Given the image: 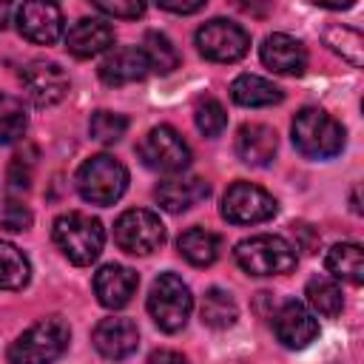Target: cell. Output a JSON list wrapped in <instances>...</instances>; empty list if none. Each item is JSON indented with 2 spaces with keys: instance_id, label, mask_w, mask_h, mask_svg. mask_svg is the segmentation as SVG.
I'll list each match as a JSON object with an SVG mask.
<instances>
[{
  "instance_id": "cell-1",
  "label": "cell",
  "mask_w": 364,
  "mask_h": 364,
  "mask_svg": "<svg viewBox=\"0 0 364 364\" xmlns=\"http://www.w3.org/2000/svg\"><path fill=\"white\" fill-rule=\"evenodd\" d=\"M71 341V327L60 316H48L23 330L9 347V364H54Z\"/></svg>"
},
{
  "instance_id": "cell-2",
  "label": "cell",
  "mask_w": 364,
  "mask_h": 364,
  "mask_svg": "<svg viewBox=\"0 0 364 364\" xmlns=\"http://www.w3.org/2000/svg\"><path fill=\"white\" fill-rule=\"evenodd\" d=\"M51 236H54V245L63 250V256L80 267L97 262V256L102 253V242H105L102 222L80 210H68L57 216Z\"/></svg>"
},
{
  "instance_id": "cell-3",
  "label": "cell",
  "mask_w": 364,
  "mask_h": 364,
  "mask_svg": "<svg viewBox=\"0 0 364 364\" xmlns=\"http://www.w3.org/2000/svg\"><path fill=\"white\" fill-rule=\"evenodd\" d=\"M293 145L307 159H330L344 148V128L321 108H301L293 117Z\"/></svg>"
},
{
  "instance_id": "cell-4",
  "label": "cell",
  "mask_w": 364,
  "mask_h": 364,
  "mask_svg": "<svg viewBox=\"0 0 364 364\" xmlns=\"http://www.w3.org/2000/svg\"><path fill=\"white\" fill-rule=\"evenodd\" d=\"M236 264L250 276H282L290 273L299 262L293 245L273 233L247 236L233 247Z\"/></svg>"
},
{
  "instance_id": "cell-5",
  "label": "cell",
  "mask_w": 364,
  "mask_h": 364,
  "mask_svg": "<svg viewBox=\"0 0 364 364\" xmlns=\"http://www.w3.org/2000/svg\"><path fill=\"white\" fill-rule=\"evenodd\" d=\"M125 188H128V168L111 154L88 156L77 168V191L91 205H114L125 193Z\"/></svg>"
},
{
  "instance_id": "cell-6",
  "label": "cell",
  "mask_w": 364,
  "mask_h": 364,
  "mask_svg": "<svg viewBox=\"0 0 364 364\" xmlns=\"http://www.w3.org/2000/svg\"><path fill=\"white\" fill-rule=\"evenodd\" d=\"M193 310L191 287L176 273H159L148 293V313L162 333H179Z\"/></svg>"
},
{
  "instance_id": "cell-7",
  "label": "cell",
  "mask_w": 364,
  "mask_h": 364,
  "mask_svg": "<svg viewBox=\"0 0 364 364\" xmlns=\"http://www.w3.org/2000/svg\"><path fill=\"white\" fill-rule=\"evenodd\" d=\"M136 154L145 168L159 173H182L191 165V148L171 125H154L136 145Z\"/></svg>"
},
{
  "instance_id": "cell-8",
  "label": "cell",
  "mask_w": 364,
  "mask_h": 364,
  "mask_svg": "<svg viewBox=\"0 0 364 364\" xmlns=\"http://www.w3.org/2000/svg\"><path fill=\"white\" fill-rule=\"evenodd\" d=\"M114 242L119 250L131 256H148L162 247L165 242V225L154 210L145 208H131L119 213L114 222Z\"/></svg>"
},
{
  "instance_id": "cell-9",
  "label": "cell",
  "mask_w": 364,
  "mask_h": 364,
  "mask_svg": "<svg viewBox=\"0 0 364 364\" xmlns=\"http://www.w3.org/2000/svg\"><path fill=\"white\" fill-rule=\"evenodd\" d=\"M196 48L210 63H236L250 51V34L225 17H213L196 31Z\"/></svg>"
},
{
  "instance_id": "cell-10",
  "label": "cell",
  "mask_w": 364,
  "mask_h": 364,
  "mask_svg": "<svg viewBox=\"0 0 364 364\" xmlns=\"http://www.w3.org/2000/svg\"><path fill=\"white\" fill-rule=\"evenodd\" d=\"M276 210V199L253 182H233L222 196V216L230 225H259L273 219Z\"/></svg>"
},
{
  "instance_id": "cell-11",
  "label": "cell",
  "mask_w": 364,
  "mask_h": 364,
  "mask_svg": "<svg viewBox=\"0 0 364 364\" xmlns=\"http://www.w3.org/2000/svg\"><path fill=\"white\" fill-rule=\"evenodd\" d=\"M20 82L37 108H51L68 94V74L54 60H31L23 65Z\"/></svg>"
},
{
  "instance_id": "cell-12",
  "label": "cell",
  "mask_w": 364,
  "mask_h": 364,
  "mask_svg": "<svg viewBox=\"0 0 364 364\" xmlns=\"http://www.w3.org/2000/svg\"><path fill=\"white\" fill-rule=\"evenodd\" d=\"M273 333L284 347L301 350L318 336V321L301 301H284L273 316Z\"/></svg>"
},
{
  "instance_id": "cell-13",
  "label": "cell",
  "mask_w": 364,
  "mask_h": 364,
  "mask_svg": "<svg viewBox=\"0 0 364 364\" xmlns=\"http://www.w3.org/2000/svg\"><path fill=\"white\" fill-rule=\"evenodd\" d=\"M17 28L37 46H51L63 34V11L54 3H23L17 9Z\"/></svg>"
},
{
  "instance_id": "cell-14",
  "label": "cell",
  "mask_w": 364,
  "mask_h": 364,
  "mask_svg": "<svg viewBox=\"0 0 364 364\" xmlns=\"http://www.w3.org/2000/svg\"><path fill=\"white\" fill-rule=\"evenodd\" d=\"M91 341H94L100 355L119 361V358H128L139 347V330H136V324L131 318L111 316V318H102L94 327Z\"/></svg>"
},
{
  "instance_id": "cell-15",
  "label": "cell",
  "mask_w": 364,
  "mask_h": 364,
  "mask_svg": "<svg viewBox=\"0 0 364 364\" xmlns=\"http://www.w3.org/2000/svg\"><path fill=\"white\" fill-rule=\"evenodd\" d=\"M136 284H139V276L125 267V264H102L97 273H94V293L100 299L102 307L108 310H119L131 301V296L136 293Z\"/></svg>"
},
{
  "instance_id": "cell-16",
  "label": "cell",
  "mask_w": 364,
  "mask_h": 364,
  "mask_svg": "<svg viewBox=\"0 0 364 364\" xmlns=\"http://www.w3.org/2000/svg\"><path fill=\"white\" fill-rule=\"evenodd\" d=\"M259 54H262V63L270 71H276V74L299 77L307 68V51H304V46L296 37L284 34V31L267 34L264 43H262V48H259Z\"/></svg>"
},
{
  "instance_id": "cell-17",
  "label": "cell",
  "mask_w": 364,
  "mask_h": 364,
  "mask_svg": "<svg viewBox=\"0 0 364 364\" xmlns=\"http://www.w3.org/2000/svg\"><path fill=\"white\" fill-rule=\"evenodd\" d=\"M148 74H151V68H148V60L139 46H119V48L108 51V57L100 63V80L105 85L139 82Z\"/></svg>"
},
{
  "instance_id": "cell-18",
  "label": "cell",
  "mask_w": 364,
  "mask_h": 364,
  "mask_svg": "<svg viewBox=\"0 0 364 364\" xmlns=\"http://www.w3.org/2000/svg\"><path fill=\"white\" fill-rule=\"evenodd\" d=\"M114 46V28L100 17H82L77 20L65 34V48L77 60L97 57Z\"/></svg>"
},
{
  "instance_id": "cell-19",
  "label": "cell",
  "mask_w": 364,
  "mask_h": 364,
  "mask_svg": "<svg viewBox=\"0 0 364 364\" xmlns=\"http://www.w3.org/2000/svg\"><path fill=\"white\" fill-rule=\"evenodd\" d=\"M208 193H210V185L202 176L179 173V176L159 182L154 196H156L159 208H165L168 213H182V210H191L193 205H199L202 199H208Z\"/></svg>"
},
{
  "instance_id": "cell-20",
  "label": "cell",
  "mask_w": 364,
  "mask_h": 364,
  "mask_svg": "<svg viewBox=\"0 0 364 364\" xmlns=\"http://www.w3.org/2000/svg\"><path fill=\"white\" fill-rule=\"evenodd\" d=\"M276 148H279L276 131L264 122H245L236 131V156L245 165H253V168L270 165L276 156Z\"/></svg>"
},
{
  "instance_id": "cell-21",
  "label": "cell",
  "mask_w": 364,
  "mask_h": 364,
  "mask_svg": "<svg viewBox=\"0 0 364 364\" xmlns=\"http://www.w3.org/2000/svg\"><path fill=\"white\" fill-rule=\"evenodd\" d=\"M230 97L236 105H245V108H267V105H279L284 100L282 88L259 74H239L230 82Z\"/></svg>"
},
{
  "instance_id": "cell-22",
  "label": "cell",
  "mask_w": 364,
  "mask_h": 364,
  "mask_svg": "<svg viewBox=\"0 0 364 364\" xmlns=\"http://www.w3.org/2000/svg\"><path fill=\"white\" fill-rule=\"evenodd\" d=\"M327 270L336 276V279H344L350 284H361L364 282V253H361V245L355 242H338L327 250V259H324Z\"/></svg>"
},
{
  "instance_id": "cell-23",
  "label": "cell",
  "mask_w": 364,
  "mask_h": 364,
  "mask_svg": "<svg viewBox=\"0 0 364 364\" xmlns=\"http://www.w3.org/2000/svg\"><path fill=\"white\" fill-rule=\"evenodd\" d=\"M219 245H222L219 236L210 233V230H205V228H191V230H185V233L179 236V242H176L179 256H182L185 262H191L193 267H208V264H213L216 256H219Z\"/></svg>"
},
{
  "instance_id": "cell-24",
  "label": "cell",
  "mask_w": 364,
  "mask_h": 364,
  "mask_svg": "<svg viewBox=\"0 0 364 364\" xmlns=\"http://www.w3.org/2000/svg\"><path fill=\"white\" fill-rule=\"evenodd\" d=\"M199 316H202V324H208L210 330H228L236 324L239 318V307L233 301V296L222 287H210L202 299V307H199Z\"/></svg>"
},
{
  "instance_id": "cell-25",
  "label": "cell",
  "mask_w": 364,
  "mask_h": 364,
  "mask_svg": "<svg viewBox=\"0 0 364 364\" xmlns=\"http://www.w3.org/2000/svg\"><path fill=\"white\" fill-rule=\"evenodd\" d=\"M31 279V264L20 247L0 239V290H20Z\"/></svg>"
},
{
  "instance_id": "cell-26",
  "label": "cell",
  "mask_w": 364,
  "mask_h": 364,
  "mask_svg": "<svg viewBox=\"0 0 364 364\" xmlns=\"http://www.w3.org/2000/svg\"><path fill=\"white\" fill-rule=\"evenodd\" d=\"M304 296H307V304H310L318 316H324V318L338 316L341 307H344L341 287H338L333 279H327V276H313V279L307 282V287H304Z\"/></svg>"
},
{
  "instance_id": "cell-27",
  "label": "cell",
  "mask_w": 364,
  "mask_h": 364,
  "mask_svg": "<svg viewBox=\"0 0 364 364\" xmlns=\"http://www.w3.org/2000/svg\"><path fill=\"white\" fill-rule=\"evenodd\" d=\"M142 54L148 60V68L156 74H171L179 65V51L162 31H148L142 40Z\"/></svg>"
},
{
  "instance_id": "cell-28",
  "label": "cell",
  "mask_w": 364,
  "mask_h": 364,
  "mask_svg": "<svg viewBox=\"0 0 364 364\" xmlns=\"http://www.w3.org/2000/svg\"><path fill=\"white\" fill-rule=\"evenodd\" d=\"M28 128V114L23 100L11 94H0V145L17 142Z\"/></svg>"
},
{
  "instance_id": "cell-29",
  "label": "cell",
  "mask_w": 364,
  "mask_h": 364,
  "mask_svg": "<svg viewBox=\"0 0 364 364\" xmlns=\"http://www.w3.org/2000/svg\"><path fill=\"white\" fill-rule=\"evenodd\" d=\"M324 43L341 54L347 63L353 65H361L364 63V40L355 28H347V26H327L324 28Z\"/></svg>"
},
{
  "instance_id": "cell-30",
  "label": "cell",
  "mask_w": 364,
  "mask_h": 364,
  "mask_svg": "<svg viewBox=\"0 0 364 364\" xmlns=\"http://www.w3.org/2000/svg\"><path fill=\"white\" fill-rule=\"evenodd\" d=\"M125 131H128V119L122 114H114V111H94L91 114V122H88L91 139H97L102 145H114L125 136Z\"/></svg>"
},
{
  "instance_id": "cell-31",
  "label": "cell",
  "mask_w": 364,
  "mask_h": 364,
  "mask_svg": "<svg viewBox=\"0 0 364 364\" xmlns=\"http://www.w3.org/2000/svg\"><path fill=\"white\" fill-rule=\"evenodd\" d=\"M193 122H196V128L205 136H219L225 131V125H228V114H225V108H222L219 100L202 97L196 102V108H193Z\"/></svg>"
},
{
  "instance_id": "cell-32",
  "label": "cell",
  "mask_w": 364,
  "mask_h": 364,
  "mask_svg": "<svg viewBox=\"0 0 364 364\" xmlns=\"http://www.w3.org/2000/svg\"><path fill=\"white\" fill-rule=\"evenodd\" d=\"M31 210L17 202V199H3L0 202V228L3 230H11V233H20V230H28L31 228Z\"/></svg>"
},
{
  "instance_id": "cell-33",
  "label": "cell",
  "mask_w": 364,
  "mask_h": 364,
  "mask_svg": "<svg viewBox=\"0 0 364 364\" xmlns=\"http://www.w3.org/2000/svg\"><path fill=\"white\" fill-rule=\"evenodd\" d=\"M94 9H97V11H102V14H108V17L136 20V17H142L145 3H139V0H97V3H94Z\"/></svg>"
},
{
  "instance_id": "cell-34",
  "label": "cell",
  "mask_w": 364,
  "mask_h": 364,
  "mask_svg": "<svg viewBox=\"0 0 364 364\" xmlns=\"http://www.w3.org/2000/svg\"><path fill=\"white\" fill-rule=\"evenodd\" d=\"M31 168H34V159L17 154L9 165V188L11 191H26L31 185Z\"/></svg>"
},
{
  "instance_id": "cell-35",
  "label": "cell",
  "mask_w": 364,
  "mask_h": 364,
  "mask_svg": "<svg viewBox=\"0 0 364 364\" xmlns=\"http://www.w3.org/2000/svg\"><path fill=\"white\" fill-rule=\"evenodd\" d=\"M159 9L173 11V14H193V11L205 9V0H193V3H171V0H159Z\"/></svg>"
},
{
  "instance_id": "cell-36",
  "label": "cell",
  "mask_w": 364,
  "mask_h": 364,
  "mask_svg": "<svg viewBox=\"0 0 364 364\" xmlns=\"http://www.w3.org/2000/svg\"><path fill=\"white\" fill-rule=\"evenodd\" d=\"M148 364H188V358L176 350H154Z\"/></svg>"
},
{
  "instance_id": "cell-37",
  "label": "cell",
  "mask_w": 364,
  "mask_h": 364,
  "mask_svg": "<svg viewBox=\"0 0 364 364\" xmlns=\"http://www.w3.org/2000/svg\"><path fill=\"white\" fill-rule=\"evenodd\" d=\"M9 17H11V6L9 3H0V28L9 26Z\"/></svg>"
}]
</instances>
